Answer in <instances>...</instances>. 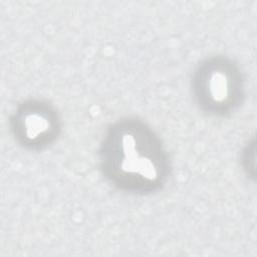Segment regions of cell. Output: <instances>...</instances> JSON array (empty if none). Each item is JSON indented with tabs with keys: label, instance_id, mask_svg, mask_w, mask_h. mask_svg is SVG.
<instances>
[{
	"label": "cell",
	"instance_id": "1",
	"mask_svg": "<svg viewBox=\"0 0 257 257\" xmlns=\"http://www.w3.org/2000/svg\"><path fill=\"white\" fill-rule=\"evenodd\" d=\"M99 169L115 189L132 195L163 190L172 171L159 135L143 119L125 116L111 123L98 149Z\"/></svg>",
	"mask_w": 257,
	"mask_h": 257
},
{
	"label": "cell",
	"instance_id": "2",
	"mask_svg": "<svg viewBox=\"0 0 257 257\" xmlns=\"http://www.w3.org/2000/svg\"><path fill=\"white\" fill-rule=\"evenodd\" d=\"M193 99L210 116H227L237 110L245 98V77L239 64L226 55L202 59L191 79Z\"/></svg>",
	"mask_w": 257,
	"mask_h": 257
},
{
	"label": "cell",
	"instance_id": "3",
	"mask_svg": "<svg viewBox=\"0 0 257 257\" xmlns=\"http://www.w3.org/2000/svg\"><path fill=\"white\" fill-rule=\"evenodd\" d=\"M14 141L24 150L40 152L52 146L62 131L56 107L42 98H28L17 104L9 117Z\"/></svg>",
	"mask_w": 257,
	"mask_h": 257
}]
</instances>
